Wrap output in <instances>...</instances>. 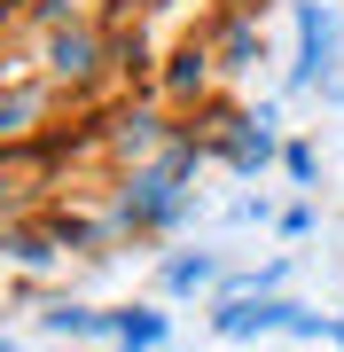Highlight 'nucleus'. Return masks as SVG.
I'll use <instances>...</instances> for the list:
<instances>
[{
  "label": "nucleus",
  "instance_id": "nucleus-1",
  "mask_svg": "<svg viewBox=\"0 0 344 352\" xmlns=\"http://www.w3.org/2000/svg\"><path fill=\"white\" fill-rule=\"evenodd\" d=\"M219 329L227 337H274V329H297V337H321V321L313 314H290V305H274V298H227L219 305Z\"/></svg>",
  "mask_w": 344,
  "mask_h": 352
},
{
  "label": "nucleus",
  "instance_id": "nucleus-2",
  "mask_svg": "<svg viewBox=\"0 0 344 352\" xmlns=\"http://www.w3.org/2000/svg\"><path fill=\"white\" fill-rule=\"evenodd\" d=\"M313 71H329V16L321 8L297 16V78H313Z\"/></svg>",
  "mask_w": 344,
  "mask_h": 352
},
{
  "label": "nucleus",
  "instance_id": "nucleus-3",
  "mask_svg": "<svg viewBox=\"0 0 344 352\" xmlns=\"http://www.w3.org/2000/svg\"><path fill=\"white\" fill-rule=\"evenodd\" d=\"M110 329H117V344H126V352H141V344H157V337H165V321H157V314H117Z\"/></svg>",
  "mask_w": 344,
  "mask_h": 352
},
{
  "label": "nucleus",
  "instance_id": "nucleus-4",
  "mask_svg": "<svg viewBox=\"0 0 344 352\" xmlns=\"http://www.w3.org/2000/svg\"><path fill=\"white\" fill-rule=\"evenodd\" d=\"M172 289H196V282H211V258H172Z\"/></svg>",
  "mask_w": 344,
  "mask_h": 352
},
{
  "label": "nucleus",
  "instance_id": "nucleus-5",
  "mask_svg": "<svg viewBox=\"0 0 344 352\" xmlns=\"http://www.w3.org/2000/svg\"><path fill=\"white\" fill-rule=\"evenodd\" d=\"M16 118H24V102H8V110H0V126H16Z\"/></svg>",
  "mask_w": 344,
  "mask_h": 352
}]
</instances>
